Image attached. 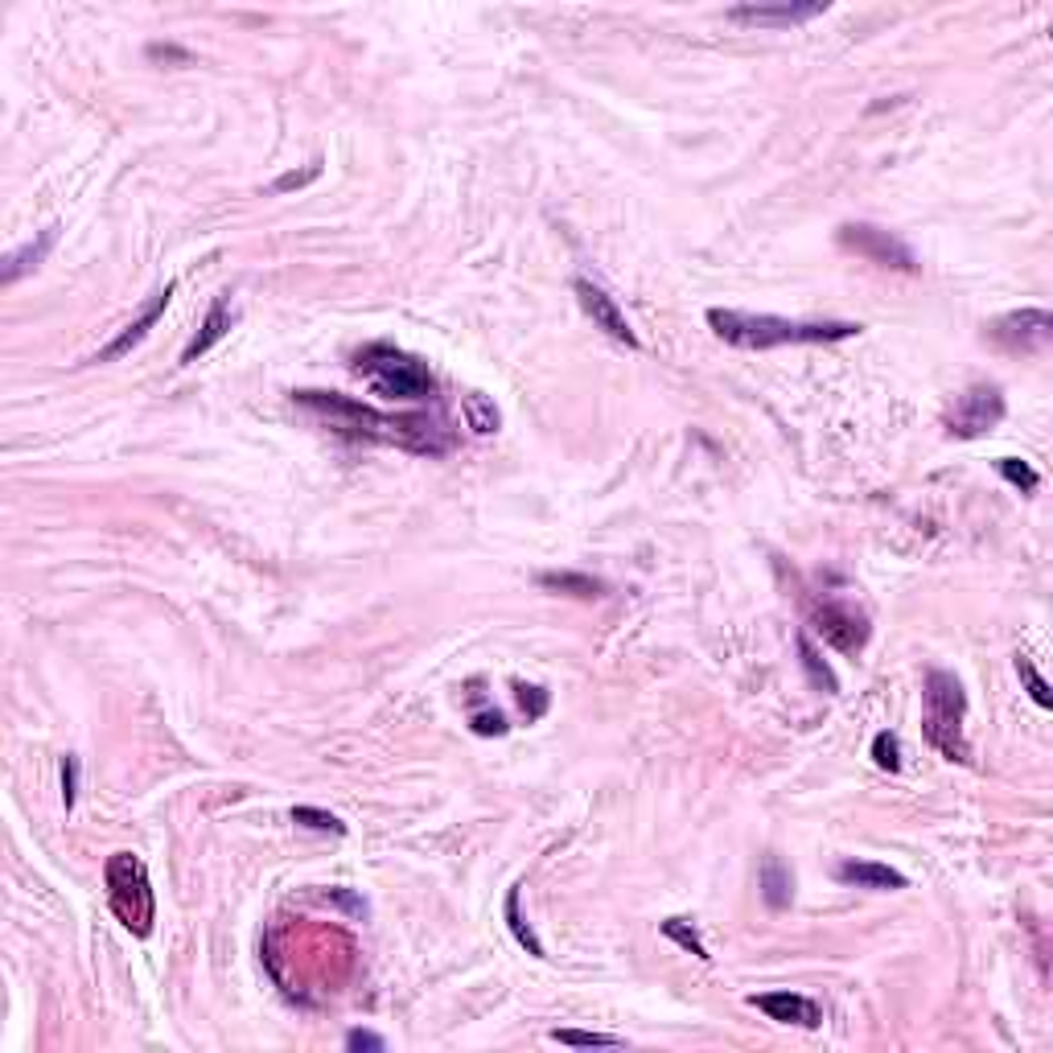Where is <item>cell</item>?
<instances>
[{"label": "cell", "mask_w": 1053, "mask_h": 1053, "mask_svg": "<svg viewBox=\"0 0 1053 1053\" xmlns=\"http://www.w3.org/2000/svg\"><path fill=\"white\" fill-rule=\"evenodd\" d=\"M75 798H78V757H62V802H66V811L75 807Z\"/></svg>", "instance_id": "31"}, {"label": "cell", "mask_w": 1053, "mask_h": 1053, "mask_svg": "<svg viewBox=\"0 0 1053 1053\" xmlns=\"http://www.w3.org/2000/svg\"><path fill=\"white\" fill-rule=\"evenodd\" d=\"M815 630H819V638L828 642V647H836L840 655H860L864 650V642H869V617L857 614L852 605L843 602H828L815 609Z\"/></svg>", "instance_id": "10"}, {"label": "cell", "mask_w": 1053, "mask_h": 1053, "mask_svg": "<svg viewBox=\"0 0 1053 1053\" xmlns=\"http://www.w3.org/2000/svg\"><path fill=\"white\" fill-rule=\"evenodd\" d=\"M292 823L313 828V831H333V836H347V823H342L338 815L321 811V807H292Z\"/></svg>", "instance_id": "26"}, {"label": "cell", "mask_w": 1053, "mask_h": 1053, "mask_svg": "<svg viewBox=\"0 0 1053 1053\" xmlns=\"http://www.w3.org/2000/svg\"><path fill=\"white\" fill-rule=\"evenodd\" d=\"M996 474H1000L1009 486H1017L1021 494H1033V490L1041 486V474L1029 466V461H1021V457H1000V461H996Z\"/></svg>", "instance_id": "23"}, {"label": "cell", "mask_w": 1053, "mask_h": 1053, "mask_svg": "<svg viewBox=\"0 0 1053 1053\" xmlns=\"http://www.w3.org/2000/svg\"><path fill=\"white\" fill-rule=\"evenodd\" d=\"M354 375L366 379L375 395L387 400H433L437 379L428 371V362L392 347V342H371L354 354Z\"/></svg>", "instance_id": "3"}, {"label": "cell", "mask_w": 1053, "mask_h": 1053, "mask_svg": "<svg viewBox=\"0 0 1053 1053\" xmlns=\"http://www.w3.org/2000/svg\"><path fill=\"white\" fill-rule=\"evenodd\" d=\"M828 9V0H778V4H737L724 17L733 25H749V30H790V25H807L815 17H823Z\"/></svg>", "instance_id": "9"}, {"label": "cell", "mask_w": 1053, "mask_h": 1053, "mask_svg": "<svg viewBox=\"0 0 1053 1053\" xmlns=\"http://www.w3.org/2000/svg\"><path fill=\"white\" fill-rule=\"evenodd\" d=\"M514 695H519V708H523L526 721H540L547 712V692L535 688V683H514Z\"/></svg>", "instance_id": "28"}, {"label": "cell", "mask_w": 1053, "mask_h": 1053, "mask_svg": "<svg viewBox=\"0 0 1053 1053\" xmlns=\"http://www.w3.org/2000/svg\"><path fill=\"white\" fill-rule=\"evenodd\" d=\"M469 728H474L478 737H507V728H511V724H507V716H502V712H478V716L469 721Z\"/></svg>", "instance_id": "30"}, {"label": "cell", "mask_w": 1053, "mask_h": 1053, "mask_svg": "<svg viewBox=\"0 0 1053 1053\" xmlns=\"http://www.w3.org/2000/svg\"><path fill=\"white\" fill-rule=\"evenodd\" d=\"M552 1041L556 1045H576V1050H617V1045H626V1038H617V1033H585V1029H556L552 1033Z\"/></svg>", "instance_id": "24"}, {"label": "cell", "mask_w": 1053, "mask_h": 1053, "mask_svg": "<svg viewBox=\"0 0 1053 1053\" xmlns=\"http://www.w3.org/2000/svg\"><path fill=\"white\" fill-rule=\"evenodd\" d=\"M762 897H766L769 910H786L790 897H795V881L786 873V864L778 857H766L762 864Z\"/></svg>", "instance_id": "18"}, {"label": "cell", "mask_w": 1053, "mask_h": 1053, "mask_svg": "<svg viewBox=\"0 0 1053 1053\" xmlns=\"http://www.w3.org/2000/svg\"><path fill=\"white\" fill-rule=\"evenodd\" d=\"M840 247L860 259H869V264H876V268L905 272V276H914V272L922 268L918 256L910 252V243L897 240L893 231H885V226H876V223H843Z\"/></svg>", "instance_id": "6"}, {"label": "cell", "mask_w": 1053, "mask_h": 1053, "mask_svg": "<svg viewBox=\"0 0 1053 1053\" xmlns=\"http://www.w3.org/2000/svg\"><path fill=\"white\" fill-rule=\"evenodd\" d=\"M662 934H667L676 947L692 950L700 964H708V959H712V955H708V947H704V938H700V930H695L688 918H667V922H662Z\"/></svg>", "instance_id": "22"}, {"label": "cell", "mask_w": 1053, "mask_h": 1053, "mask_svg": "<svg viewBox=\"0 0 1053 1053\" xmlns=\"http://www.w3.org/2000/svg\"><path fill=\"white\" fill-rule=\"evenodd\" d=\"M798 662H802V671H807V679H811L819 692H828V695L840 692V679H836V671H831L828 662L819 659V650L811 647L807 634H798Z\"/></svg>", "instance_id": "19"}, {"label": "cell", "mask_w": 1053, "mask_h": 1053, "mask_svg": "<svg viewBox=\"0 0 1053 1053\" xmlns=\"http://www.w3.org/2000/svg\"><path fill=\"white\" fill-rule=\"evenodd\" d=\"M461 412H466V424L478 433V437H490V433H498V407L486 400L482 392H469L466 400H461Z\"/></svg>", "instance_id": "21"}, {"label": "cell", "mask_w": 1053, "mask_h": 1053, "mask_svg": "<svg viewBox=\"0 0 1053 1053\" xmlns=\"http://www.w3.org/2000/svg\"><path fill=\"white\" fill-rule=\"evenodd\" d=\"M873 762L881 769H889V774H897V769H902V741H897V733H876V737H873Z\"/></svg>", "instance_id": "27"}, {"label": "cell", "mask_w": 1053, "mask_h": 1053, "mask_svg": "<svg viewBox=\"0 0 1053 1053\" xmlns=\"http://www.w3.org/2000/svg\"><path fill=\"white\" fill-rule=\"evenodd\" d=\"M292 400H297L309 416H317V421L326 424L330 433H338V437L387 440V445H404V449L428 453V457L449 449V437H445L440 424H433L428 416H400V421H392V416H379L375 407H366L359 404V400L338 395V392H292Z\"/></svg>", "instance_id": "1"}, {"label": "cell", "mask_w": 1053, "mask_h": 1053, "mask_svg": "<svg viewBox=\"0 0 1053 1053\" xmlns=\"http://www.w3.org/2000/svg\"><path fill=\"white\" fill-rule=\"evenodd\" d=\"M321 178V161H313L309 169H292V173H280V178L272 181V194H288V190H305L309 181Z\"/></svg>", "instance_id": "29"}, {"label": "cell", "mask_w": 1053, "mask_h": 1053, "mask_svg": "<svg viewBox=\"0 0 1053 1053\" xmlns=\"http://www.w3.org/2000/svg\"><path fill=\"white\" fill-rule=\"evenodd\" d=\"M104 881H107V905H111V914L120 918L124 930H132L136 938H149L152 922H157V897H152V881H149L145 860L132 857V852L107 857Z\"/></svg>", "instance_id": "5"}, {"label": "cell", "mask_w": 1053, "mask_h": 1053, "mask_svg": "<svg viewBox=\"0 0 1053 1053\" xmlns=\"http://www.w3.org/2000/svg\"><path fill=\"white\" fill-rule=\"evenodd\" d=\"M749 1004L757 1012H766L769 1021H778V1024H795V1029H819V1024H823V1009L815 1004L811 996L762 992V996H749Z\"/></svg>", "instance_id": "13"}, {"label": "cell", "mask_w": 1053, "mask_h": 1053, "mask_svg": "<svg viewBox=\"0 0 1053 1053\" xmlns=\"http://www.w3.org/2000/svg\"><path fill=\"white\" fill-rule=\"evenodd\" d=\"M1004 412H1009V404H1004V392H1000L996 383H971V387L955 400V407H950L947 433L959 440L988 437L996 424L1004 421Z\"/></svg>", "instance_id": "7"}, {"label": "cell", "mask_w": 1053, "mask_h": 1053, "mask_svg": "<svg viewBox=\"0 0 1053 1053\" xmlns=\"http://www.w3.org/2000/svg\"><path fill=\"white\" fill-rule=\"evenodd\" d=\"M836 881L840 885H857V889H876V893H893V889H905V873L889 869L881 860H843L836 864Z\"/></svg>", "instance_id": "15"}, {"label": "cell", "mask_w": 1053, "mask_h": 1053, "mask_svg": "<svg viewBox=\"0 0 1053 1053\" xmlns=\"http://www.w3.org/2000/svg\"><path fill=\"white\" fill-rule=\"evenodd\" d=\"M712 333L737 350H778V347H828L857 338V321H790L778 313H741V309H708Z\"/></svg>", "instance_id": "2"}, {"label": "cell", "mask_w": 1053, "mask_h": 1053, "mask_svg": "<svg viewBox=\"0 0 1053 1053\" xmlns=\"http://www.w3.org/2000/svg\"><path fill=\"white\" fill-rule=\"evenodd\" d=\"M572 288H576V297H581V309H585V313L593 317V326H597V330L609 333L614 342H621V347H630V350L642 347V342H638V333L630 330L626 313H621V305H617L602 285H593V280H585V276H581V280H576Z\"/></svg>", "instance_id": "11"}, {"label": "cell", "mask_w": 1053, "mask_h": 1053, "mask_svg": "<svg viewBox=\"0 0 1053 1053\" xmlns=\"http://www.w3.org/2000/svg\"><path fill=\"white\" fill-rule=\"evenodd\" d=\"M519 889H523V885H514L511 893H507V926H511V934L519 938V947H526V955H535V959H547L543 943L535 938L531 922H526V918H523V910H519Z\"/></svg>", "instance_id": "20"}, {"label": "cell", "mask_w": 1053, "mask_h": 1053, "mask_svg": "<svg viewBox=\"0 0 1053 1053\" xmlns=\"http://www.w3.org/2000/svg\"><path fill=\"white\" fill-rule=\"evenodd\" d=\"M540 588L564 593V597H576V602H597V597H605V581L588 576V572H540Z\"/></svg>", "instance_id": "17"}, {"label": "cell", "mask_w": 1053, "mask_h": 1053, "mask_svg": "<svg viewBox=\"0 0 1053 1053\" xmlns=\"http://www.w3.org/2000/svg\"><path fill=\"white\" fill-rule=\"evenodd\" d=\"M54 240H59V226H45V231L33 243H25V247L9 252V256H4V272H0V280H4V285H17L21 276H30V272L42 268L45 256H50V247H54Z\"/></svg>", "instance_id": "16"}, {"label": "cell", "mask_w": 1053, "mask_h": 1053, "mask_svg": "<svg viewBox=\"0 0 1053 1053\" xmlns=\"http://www.w3.org/2000/svg\"><path fill=\"white\" fill-rule=\"evenodd\" d=\"M1017 676H1021L1024 692L1033 695V704H1038V708H1053V692H1050V683L1041 679L1038 662L1029 659V655H1017Z\"/></svg>", "instance_id": "25"}, {"label": "cell", "mask_w": 1053, "mask_h": 1053, "mask_svg": "<svg viewBox=\"0 0 1053 1053\" xmlns=\"http://www.w3.org/2000/svg\"><path fill=\"white\" fill-rule=\"evenodd\" d=\"M988 338L1000 350H1009V354H1041L1053 342V317L1050 309H1038V305L1033 309H1012V313L996 317L988 326Z\"/></svg>", "instance_id": "8"}, {"label": "cell", "mask_w": 1053, "mask_h": 1053, "mask_svg": "<svg viewBox=\"0 0 1053 1053\" xmlns=\"http://www.w3.org/2000/svg\"><path fill=\"white\" fill-rule=\"evenodd\" d=\"M169 297H173V285L157 288V292H152L149 301H145V309H140V317H136V321H128V326H124V330L116 333V338H111V342H107V347L99 350V354H95V359H91V362H116V359H124V354H128V350H132V347H140V342L149 338L152 326H157V321L166 317Z\"/></svg>", "instance_id": "12"}, {"label": "cell", "mask_w": 1053, "mask_h": 1053, "mask_svg": "<svg viewBox=\"0 0 1053 1053\" xmlns=\"http://www.w3.org/2000/svg\"><path fill=\"white\" fill-rule=\"evenodd\" d=\"M240 321V313L231 309V297H214L211 301V309H206V317H202V326H198V333H194V342L190 347L181 350V362H198L206 350H214L219 342H223L226 333H231V326Z\"/></svg>", "instance_id": "14"}, {"label": "cell", "mask_w": 1053, "mask_h": 1053, "mask_svg": "<svg viewBox=\"0 0 1053 1053\" xmlns=\"http://www.w3.org/2000/svg\"><path fill=\"white\" fill-rule=\"evenodd\" d=\"M347 1050H354V1053H362V1050L379 1053V1050H387V1041L379 1038V1033H366V1029H350V1033H347Z\"/></svg>", "instance_id": "32"}, {"label": "cell", "mask_w": 1053, "mask_h": 1053, "mask_svg": "<svg viewBox=\"0 0 1053 1053\" xmlns=\"http://www.w3.org/2000/svg\"><path fill=\"white\" fill-rule=\"evenodd\" d=\"M922 700H926V716H922L926 741H930L947 762L967 766V762H971V745H967L964 737V721H967L964 683L950 676V671H930V676H926V688H922Z\"/></svg>", "instance_id": "4"}]
</instances>
